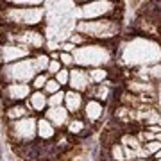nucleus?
Masks as SVG:
<instances>
[{
	"mask_svg": "<svg viewBox=\"0 0 161 161\" xmlns=\"http://www.w3.org/2000/svg\"><path fill=\"white\" fill-rule=\"evenodd\" d=\"M161 61V40L147 34H122L116 40V66L134 70Z\"/></svg>",
	"mask_w": 161,
	"mask_h": 161,
	"instance_id": "f257e3e1",
	"label": "nucleus"
},
{
	"mask_svg": "<svg viewBox=\"0 0 161 161\" xmlns=\"http://www.w3.org/2000/svg\"><path fill=\"white\" fill-rule=\"evenodd\" d=\"M74 54V61L75 66L80 68H113L116 66V41H109V43H104V41H88L84 45L75 47Z\"/></svg>",
	"mask_w": 161,
	"mask_h": 161,
	"instance_id": "f03ea898",
	"label": "nucleus"
},
{
	"mask_svg": "<svg viewBox=\"0 0 161 161\" xmlns=\"http://www.w3.org/2000/svg\"><path fill=\"white\" fill-rule=\"evenodd\" d=\"M122 18H100V20H77L75 31L84 34L90 41H116L122 36Z\"/></svg>",
	"mask_w": 161,
	"mask_h": 161,
	"instance_id": "7ed1b4c3",
	"label": "nucleus"
},
{
	"mask_svg": "<svg viewBox=\"0 0 161 161\" xmlns=\"http://www.w3.org/2000/svg\"><path fill=\"white\" fill-rule=\"evenodd\" d=\"M47 22V9L43 7H0L2 27H41Z\"/></svg>",
	"mask_w": 161,
	"mask_h": 161,
	"instance_id": "20e7f679",
	"label": "nucleus"
},
{
	"mask_svg": "<svg viewBox=\"0 0 161 161\" xmlns=\"http://www.w3.org/2000/svg\"><path fill=\"white\" fill-rule=\"evenodd\" d=\"M0 40L14 41L18 45L29 48L32 54L40 50H47V34L45 31H41V27H2L0 31Z\"/></svg>",
	"mask_w": 161,
	"mask_h": 161,
	"instance_id": "39448f33",
	"label": "nucleus"
},
{
	"mask_svg": "<svg viewBox=\"0 0 161 161\" xmlns=\"http://www.w3.org/2000/svg\"><path fill=\"white\" fill-rule=\"evenodd\" d=\"M122 14L120 4L113 0H92L86 4H77L74 11L75 20H100V18H118Z\"/></svg>",
	"mask_w": 161,
	"mask_h": 161,
	"instance_id": "423d86ee",
	"label": "nucleus"
},
{
	"mask_svg": "<svg viewBox=\"0 0 161 161\" xmlns=\"http://www.w3.org/2000/svg\"><path fill=\"white\" fill-rule=\"evenodd\" d=\"M36 74L38 72L34 68L32 56L16 63L0 64V84H7V82H29L31 84Z\"/></svg>",
	"mask_w": 161,
	"mask_h": 161,
	"instance_id": "0eeeda50",
	"label": "nucleus"
},
{
	"mask_svg": "<svg viewBox=\"0 0 161 161\" xmlns=\"http://www.w3.org/2000/svg\"><path fill=\"white\" fill-rule=\"evenodd\" d=\"M36 124H38V116L29 115L25 118L14 122H6L7 136L11 140V143H29L38 140V132H36Z\"/></svg>",
	"mask_w": 161,
	"mask_h": 161,
	"instance_id": "6e6552de",
	"label": "nucleus"
},
{
	"mask_svg": "<svg viewBox=\"0 0 161 161\" xmlns=\"http://www.w3.org/2000/svg\"><path fill=\"white\" fill-rule=\"evenodd\" d=\"M31 93H32V88H31L29 82H7V84H0L2 111H4L6 106H11V104L27 102Z\"/></svg>",
	"mask_w": 161,
	"mask_h": 161,
	"instance_id": "1a4fd4ad",
	"label": "nucleus"
},
{
	"mask_svg": "<svg viewBox=\"0 0 161 161\" xmlns=\"http://www.w3.org/2000/svg\"><path fill=\"white\" fill-rule=\"evenodd\" d=\"M31 56H32V52L29 48L18 45L14 41L0 40V64L16 63V61H22V59L31 58Z\"/></svg>",
	"mask_w": 161,
	"mask_h": 161,
	"instance_id": "9d476101",
	"label": "nucleus"
},
{
	"mask_svg": "<svg viewBox=\"0 0 161 161\" xmlns=\"http://www.w3.org/2000/svg\"><path fill=\"white\" fill-rule=\"evenodd\" d=\"M70 90H75L79 93H86L92 88V80H90V70L80 68V66H74L70 68Z\"/></svg>",
	"mask_w": 161,
	"mask_h": 161,
	"instance_id": "9b49d317",
	"label": "nucleus"
},
{
	"mask_svg": "<svg viewBox=\"0 0 161 161\" xmlns=\"http://www.w3.org/2000/svg\"><path fill=\"white\" fill-rule=\"evenodd\" d=\"M104 111H106V104L97 100V98H86L84 102V108H82V118L90 124V125H97L100 124L104 116Z\"/></svg>",
	"mask_w": 161,
	"mask_h": 161,
	"instance_id": "f8f14e48",
	"label": "nucleus"
},
{
	"mask_svg": "<svg viewBox=\"0 0 161 161\" xmlns=\"http://www.w3.org/2000/svg\"><path fill=\"white\" fill-rule=\"evenodd\" d=\"M43 116H45L48 122H52V125L56 127V129H66L70 118H72V115L68 113V109H66L64 106L48 108V109L43 113Z\"/></svg>",
	"mask_w": 161,
	"mask_h": 161,
	"instance_id": "ddd939ff",
	"label": "nucleus"
},
{
	"mask_svg": "<svg viewBox=\"0 0 161 161\" xmlns=\"http://www.w3.org/2000/svg\"><path fill=\"white\" fill-rule=\"evenodd\" d=\"M84 93H79L75 92V90H66V93H64V108L68 109V113L72 116H79L80 113H82V108H84Z\"/></svg>",
	"mask_w": 161,
	"mask_h": 161,
	"instance_id": "4468645a",
	"label": "nucleus"
},
{
	"mask_svg": "<svg viewBox=\"0 0 161 161\" xmlns=\"http://www.w3.org/2000/svg\"><path fill=\"white\" fill-rule=\"evenodd\" d=\"M92 131L93 127L80 116H72L66 125V132L72 138H88V136H92Z\"/></svg>",
	"mask_w": 161,
	"mask_h": 161,
	"instance_id": "2eb2a0df",
	"label": "nucleus"
},
{
	"mask_svg": "<svg viewBox=\"0 0 161 161\" xmlns=\"http://www.w3.org/2000/svg\"><path fill=\"white\" fill-rule=\"evenodd\" d=\"M27 106L32 111V115H43L48 109V95L43 90H32L31 97L27 98Z\"/></svg>",
	"mask_w": 161,
	"mask_h": 161,
	"instance_id": "dca6fc26",
	"label": "nucleus"
},
{
	"mask_svg": "<svg viewBox=\"0 0 161 161\" xmlns=\"http://www.w3.org/2000/svg\"><path fill=\"white\" fill-rule=\"evenodd\" d=\"M32 115V111L29 109V106L25 102L20 104H11V106H6L4 111H2V120L4 122H14L20 120V118H25V116Z\"/></svg>",
	"mask_w": 161,
	"mask_h": 161,
	"instance_id": "f3484780",
	"label": "nucleus"
},
{
	"mask_svg": "<svg viewBox=\"0 0 161 161\" xmlns=\"http://www.w3.org/2000/svg\"><path fill=\"white\" fill-rule=\"evenodd\" d=\"M36 132H38V140L40 142H54V138L58 136V129L52 125V122H48L43 115L38 116Z\"/></svg>",
	"mask_w": 161,
	"mask_h": 161,
	"instance_id": "a211bd4d",
	"label": "nucleus"
},
{
	"mask_svg": "<svg viewBox=\"0 0 161 161\" xmlns=\"http://www.w3.org/2000/svg\"><path fill=\"white\" fill-rule=\"evenodd\" d=\"M113 90H115V88H113V82H111V79H109V80H106V82H102V84H93V86L86 92V95H88V98H97V100L106 104L109 100Z\"/></svg>",
	"mask_w": 161,
	"mask_h": 161,
	"instance_id": "6ab92c4d",
	"label": "nucleus"
},
{
	"mask_svg": "<svg viewBox=\"0 0 161 161\" xmlns=\"http://www.w3.org/2000/svg\"><path fill=\"white\" fill-rule=\"evenodd\" d=\"M113 75H111V68H106V66H100V68H92L90 70V80L93 84H102L106 80H109Z\"/></svg>",
	"mask_w": 161,
	"mask_h": 161,
	"instance_id": "aec40b11",
	"label": "nucleus"
},
{
	"mask_svg": "<svg viewBox=\"0 0 161 161\" xmlns=\"http://www.w3.org/2000/svg\"><path fill=\"white\" fill-rule=\"evenodd\" d=\"M32 61H34V68L38 74H43L47 72V66L50 63V56L47 50H40V52H34L32 54Z\"/></svg>",
	"mask_w": 161,
	"mask_h": 161,
	"instance_id": "412c9836",
	"label": "nucleus"
},
{
	"mask_svg": "<svg viewBox=\"0 0 161 161\" xmlns=\"http://www.w3.org/2000/svg\"><path fill=\"white\" fill-rule=\"evenodd\" d=\"M47 0H0L2 6H11V7H43Z\"/></svg>",
	"mask_w": 161,
	"mask_h": 161,
	"instance_id": "4be33fe9",
	"label": "nucleus"
},
{
	"mask_svg": "<svg viewBox=\"0 0 161 161\" xmlns=\"http://www.w3.org/2000/svg\"><path fill=\"white\" fill-rule=\"evenodd\" d=\"M118 142H120L122 145H125V147H131L132 150H138V149L143 147V143L136 138V134H134V132H124L120 138H118Z\"/></svg>",
	"mask_w": 161,
	"mask_h": 161,
	"instance_id": "5701e85b",
	"label": "nucleus"
},
{
	"mask_svg": "<svg viewBox=\"0 0 161 161\" xmlns=\"http://www.w3.org/2000/svg\"><path fill=\"white\" fill-rule=\"evenodd\" d=\"M108 156H109V161H125L124 145L120 142H115L113 145H109L108 147Z\"/></svg>",
	"mask_w": 161,
	"mask_h": 161,
	"instance_id": "b1692460",
	"label": "nucleus"
},
{
	"mask_svg": "<svg viewBox=\"0 0 161 161\" xmlns=\"http://www.w3.org/2000/svg\"><path fill=\"white\" fill-rule=\"evenodd\" d=\"M48 79H50V75L47 74V72H43V74H36L34 79L31 80V88H32V90H43Z\"/></svg>",
	"mask_w": 161,
	"mask_h": 161,
	"instance_id": "393cba45",
	"label": "nucleus"
},
{
	"mask_svg": "<svg viewBox=\"0 0 161 161\" xmlns=\"http://www.w3.org/2000/svg\"><path fill=\"white\" fill-rule=\"evenodd\" d=\"M64 93H66V90H61V92L50 95V97H48V108H58V106H63V104H64Z\"/></svg>",
	"mask_w": 161,
	"mask_h": 161,
	"instance_id": "a878e982",
	"label": "nucleus"
},
{
	"mask_svg": "<svg viewBox=\"0 0 161 161\" xmlns=\"http://www.w3.org/2000/svg\"><path fill=\"white\" fill-rule=\"evenodd\" d=\"M59 61L63 64V68H74L75 66V61H74V54L72 52H61L59 50Z\"/></svg>",
	"mask_w": 161,
	"mask_h": 161,
	"instance_id": "bb28decb",
	"label": "nucleus"
},
{
	"mask_svg": "<svg viewBox=\"0 0 161 161\" xmlns=\"http://www.w3.org/2000/svg\"><path fill=\"white\" fill-rule=\"evenodd\" d=\"M63 88H61V84H59L58 80L54 79V77H50V79L47 80V84H45V88H43V92L50 97V95H54V93H58V92H61Z\"/></svg>",
	"mask_w": 161,
	"mask_h": 161,
	"instance_id": "cd10ccee",
	"label": "nucleus"
},
{
	"mask_svg": "<svg viewBox=\"0 0 161 161\" xmlns=\"http://www.w3.org/2000/svg\"><path fill=\"white\" fill-rule=\"evenodd\" d=\"M66 40H68L70 43H74L75 47H80V45H84V43H88V41H90V40L86 38V36L80 34V32H77L75 29L72 31V32H70V36L66 38Z\"/></svg>",
	"mask_w": 161,
	"mask_h": 161,
	"instance_id": "c85d7f7f",
	"label": "nucleus"
},
{
	"mask_svg": "<svg viewBox=\"0 0 161 161\" xmlns=\"http://www.w3.org/2000/svg\"><path fill=\"white\" fill-rule=\"evenodd\" d=\"M54 79L58 80L61 88H68V82H70V70L68 68H61L58 74L54 75Z\"/></svg>",
	"mask_w": 161,
	"mask_h": 161,
	"instance_id": "c756f323",
	"label": "nucleus"
},
{
	"mask_svg": "<svg viewBox=\"0 0 161 161\" xmlns=\"http://www.w3.org/2000/svg\"><path fill=\"white\" fill-rule=\"evenodd\" d=\"M61 68H63V64H61L59 59H50V63H48V66H47V74L50 75V77H54Z\"/></svg>",
	"mask_w": 161,
	"mask_h": 161,
	"instance_id": "7c9ffc66",
	"label": "nucleus"
},
{
	"mask_svg": "<svg viewBox=\"0 0 161 161\" xmlns=\"http://www.w3.org/2000/svg\"><path fill=\"white\" fill-rule=\"evenodd\" d=\"M143 147L147 149V152H149L150 158H152V154H156L158 150H161V142H158V140H152V142H147V143H143Z\"/></svg>",
	"mask_w": 161,
	"mask_h": 161,
	"instance_id": "2f4dec72",
	"label": "nucleus"
},
{
	"mask_svg": "<svg viewBox=\"0 0 161 161\" xmlns=\"http://www.w3.org/2000/svg\"><path fill=\"white\" fill-rule=\"evenodd\" d=\"M124 154H125V161L136 159V150H132L131 147H125V145H124Z\"/></svg>",
	"mask_w": 161,
	"mask_h": 161,
	"instance_id": "473e14b6",
	"label": "nucleus"
},
{
	"mask_svg": "<svg viewBox=\"0 0 161 161\" xmlns=\"http://www.w3.org/2000/svg\"><path fill=\"white\" fill-rule=\"evenodd\" d=\"M136 158H142V159H149L150 154L147 152V149H145V147H142V149L136 150Z\"/></svg>",
	"mask_w": 161,
	"mask_h": 161,
	"instance_id": "72a5a7b5",
	"label": "nucleus"
},
{
	"mask_svg": "<svg viewBox=\"0 0 161 161\" xmlns=\"http://www.w3.org/2000/svg\"><path fill=\"white\" fill-rule=\"evenodd\" d=\"M48 56H50V59H59V50H50Z\"/></svg>",
	"mask_w": 161,
	"mask_h": 161,
	"instance_id": "f704fd0d",
	"label": "nucleus"
},
{
	"mask_svg": "<svg viewBox=\"0 0 161 161\" xmlns=\"http://www.w3.org/2000/svg\"><path fill=\"white\" fill-rule=\"evenodd\" d=\"M86 2H92V0H75V4H86Z\"/></svg>",
	"mask_w": 161,
	"mask_h": 161,
	"instance_id": "c9c22d12",
	"label": "nucleus"
},
{
	"mask_svg": "<svg viewBox=\"0 0 161 161\" xmlns=\"http://www.w3.org/2000/svg\"><path fill=\"white\" fill-rule=\"evenodd\" d=\"M156 140H158V142H161V132H158V134H156Z\"/></svg>",
	"mask_w": 161,
	"mask_h": 161,
	"instance_id": "e433bc0d",
	"label": "nucleus"
},
{
	"mask_svg": "<svg viewBox=\"0 0 161 161\" xmlns=\"http://www.w3.org/2000/svg\"><path fill=\"white\" fill-rule=\"evenodd\" d=\"M134 161H147V159H142V158H136Z\"/></svg>",
	"mask_w": 161,
	"mask_h": 161,
	"instance_id": "4c0bfd02",
	"label": "nucleus"
},
{
	"mask_svg": "<svg viewBox=\"0 0 161 161\" xmlns=\"http://www.w3.org/2000/svg\"><path fill=\"white\" fill-rule=\"evenodd\" d=\"M0 161H2V149H0Z\"/></svg>",
	"mask_w": 161,
	"mask_h": 161,
	"instance_id": "58836bf2",
	"label": "nucleus"
},
{
	"mask_svg": "<svg viewBox=\"0 0 161 161\" xmlns=\"http://www.w3.org/2000/svg\"><path fill=\"white\" fill-rule=\"evenodd\" d=\"M159 40H161V25H159Z\"/></svg>",
	"mask_w": 161,
	"mask_h": 161,
	"instance_id": "ea45409f",
	"label": "nucleus"
},
{
	"mask_svg": "<svg viewBox=\"0 0 161 161\" xmlns=\"http://www.w3.org/2000/svg\"><path fill=\"white\" fill-rule=\"evenodd\" d=\"M147 161H154V159H152V158H149V159H147Z\"/></svg>",
	"mask_w": 161,
	"mask_h": 161,
	"instance_id": "a19ab883",
	"label": "nucleus"
},
{
	"mask_svg": "<svg viewBox=\"0 0 161 161\" xmlns=\"http://www.w3.org/2000/svg\"><path fill=\"white\" fill-rule=\"evenodd\" d=\"M156 161H161V159H156Z\"/></svg>",
	"mask_w": 161,
	"mask_h": 161,
	"instance_id": "79ce46f5",
	"label": "nucleus"
},
{
	"mask_svg": "<svg viewBox=\"0 0 161 161\" xmlns=\"http://www.w3.org/2000/svg\"><path fill=\"white\" fill-rule=\"evenodd\" d=\"M159 4H161V0H159Z\"/></svg>",
	"mask_w": 161,
	"mask_h": 161,
	"instance_id": "37998d69",
	"label": "nucleus"
}]
</instances>
